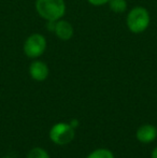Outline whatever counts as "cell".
<instances>
[{
  "label": "cell",
  "instance_id": "cell-1",
  "mask_svg": "<svg viewBox=\"0 0 157 158\" xmlns=\"http://www.w3.org/2000/svg\"><path fill=\"white\" fill-rule=\"evenodd\" d=\"M37 13L46 22H57L63 19L66 13L64 0H36Z\"/></svg>",
  "mask_w": 157,
  "mask_h": 158
},
{
  "label": "cell",
  "instance_id": "cell-2",
  "mask_svg": "<svg viewBox=\"0 0 157 158\" xmlns=\"http://www.w3.org/2000/svg\"><path fill=\"white\" fill-rule=\"evenodd\" d=\"M151 17L150 13L144 6H134L128 12L126 25L132 33L144 32L149 28Z\"/></svg>",
  "mask_w": 157,
  "mask_h": 158
},
{
  "label": "cell",
  "instance_id": "cell-3",
  "mask_svg": "<svg viewBox=\"0 0 157 158\" xmlns=\"http://www.w3.org/2000/svg\"><path fill=\"white\" fill-rule=\"evenodd\" d=\"M50 139L57 145H67L71 143L76 135V129L70 123H57L51 128Z\"/></svg>",
  "mask_w": 157,
  "mask_h": 158
},
{
  "label": "cell",
  "instance_id": "cell-4",
  "mask_svg": "<svg viewBox=\"0 0 157 158\" xmlns=\"http://www.w3.org/2000/svg\"><path fill=\"white\" fill-rule=\"evenodd\" d=\"M46 50V39L41 33H32L24 42L23 51L27 57L36 59Z\"/></svg>",
  "mask_w": 157,
  "mask_h": 158
},
{
  "label": "cell",
  "instance_id": "cell-5",
  "mask_svg": "<svg viewBox=\"0 0 157 158\" xmlns=\"http://www.w3.org/2000/svg\"><path fill=\"white\" fill-rule=\"evenodd\" d=\"M48 67L44 61L42 60H34L29 66V74L32 80L37 82H43L48 79Z\"/></svg>",
  "mask_w": 157,
  "mask_h": 158
},
{
  "label": "cell",
  "instance_id": "cell-6",
  "mask_svg": "<svg viewBox=\"0 0 157 158\" xmlns=\"http://www.w3.org/2000/svg\"><path fill=\"white\" fill-rule=\"evenodd\" d=\"M136 138L141 143H151L157 138V129L154 125L151 124H144L139 127L136 132Z\"/></svg>",
  "mask_w": 157,
  "mask_h": 158
},
{
  "label": "cell",
  "instance_id": "cell-7",
  "mask_svg": "<svg viewBox=\"0 0 157 158\" xmlns=\"http://www.w3.org/2000/svg\"><path fill=\"white\" fill-rule=\"evenodd\" d=\"M54 33L56 35V37L58 39L63 40V41H68V40H70L73 37L74 30L69 22L60 19L55 24Z\"/></svg>",
  "mask_w": 157,
  "mask_h": 158
},
{
  "label": "cell",
  "instance_id": "cell-8",
  "mask_svg": "<svg viewBox=\"0 0 157 158\" xmlns=\"http://www.w3.org/2000/svg\"><path fill=\"white\" fill-rule=\"evenodd\" d=\"M109 8L114 13H124L127 10V1L126 0H110L108 2Z\"/></svg>",
  "mask_w": 157,
  "mask_h": 158
},
{
  "label": "cell",
  "instance_id": "cell-9",
  "mask_svg": "<svg viewBox=\"0 0 157 158\" xmlns=\"http://www.w3.org/2000/svg\"><path fill=\"white\" fill-rule=\"evenodd\" d=\"M87 158H114V155L108 148H97L93 151Z\"/></svg>",
  "mask_w": 157,
  "mask_h": 158
},
{
  "label": "cell",
  "instance_id": "cell-10",
  "mask_svg": "<svg viewBox=\"0 0 157 158\" xmlns=\"http://www.w3.org/2000/svg\"><path fill=\"white\" fill-rule=\"evenodd\" d=\"M26 158H50V155L44 148H34L28 152Z\"/></svg>",
  "mask_w": 157,
  "mask_h": 158
},
{
  "label": "cell",
  "instance_id": "cell-11",
  "mask_svg": "<svg viewBox=\"0 0 157 158\" xmlns=\"http://www.w3.org/2000/svg\"><path fill=\"white\" fill-rule=\"evenodd\" d=\"M92 6H105V4H108V2L110 0H87Z\"/></svg>",
  "mask_w": 157,
  "mask_h": 158
},
{
  "label": "cell",
  "instance_id": "cell-12",
  "mask_svg": "<svg viewBox=\"0 0 157 158\" xmlns=\"http://www.w3.org/2000/svg\"><path fill=\"white\" fill-rule=\"evenodd\" d=\"M70 125H71L74 129H76V127L79 126V121H76V119H72V121L70 122Z\"/></svg>",
  "mask_w": 157,
  "mask_h": 158
},
{
  "label": "cell",
  "instance_id": "cell-13",
  "mask_svg": "<svg viewBox=\"0 0 157 158\" xmlns=\"http://www.w3.org/2000/svg\"><path fill=\"white\" fill-rule=\"evenodd\" d=\"M152 158H157V148H155L153 150V152H152Z\"/></svg>",
  "mask_w": 157,
  "mask_h": 158
}]
</instances>
